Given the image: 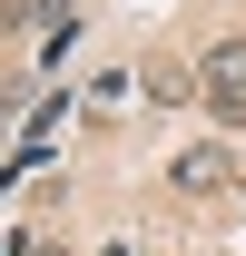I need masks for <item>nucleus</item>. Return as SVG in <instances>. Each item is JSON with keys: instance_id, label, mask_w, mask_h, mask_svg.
Segmentation results:
<instances>
[{"instance_id": "obj_1", "label": "nucleus", "mask_w": 246, "mask_h": 256, "mask_svg": "<svg viewBox=\"0 0 246 256\" xmlns=\"http://www.w3.org/2000/svg\"><path fill=\"white\" fill-rule=\"evenodd\" d=\"M197 89H207L216 128H246V40H207V60H197Z\"/></svg>"}, {"instance_id": "obj_2", "label": "nucleus", "mask_w": 246, "mask_h": 256, "mask_svg": "<svg viewBox=\"0 0 246 256\" xmlns=\"http://www.w3.org/2000/svg\"><path fill=\"white\" fill-rule=\"evenodd\" d=\"M226 178H236L226 148H178V158H168V188H178V197H216Z\"/></svg>"}, {"instance_id": "obj_3", "label": "nucleus", "mask_w": 246, "mask_h": 256, "mask_svg": "<svg viewBox=\"0 0 246 256\" xmlns=\"http://www.w3.org/2000/svg\"><path fill=\"white\" fill-rule=\"evenodd\" d=\"M148 98H187V69L178 60H148Z\"/></svg>"}]
</instances>
